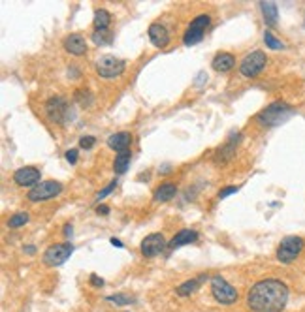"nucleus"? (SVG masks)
<instances>
[{
  "instance_id": "obj_1",
  "label": "nucleus",
  "mask_w": 305,
  "mask_h": 312,
  "mask_svg": "<svg viewBox=\"0 0 305 312\" xmlns=\"http://www.w3.org/2000/svg\"><path fill=\"white\" fill-rule=\"evenodd\" d=\"M288 301V288L275 279L260 280L249 290L247 305L254 312H283Z\"/></svg>"
},
{
  "instance_id": "obj_2",
  "label": "nucleus",
  "mask_w": 305,
  "mask_h": 312,
  "mask_svg": "<svg viewBox=\"0 0 305 312\" xmlns=\"http://www.w3.org/2000/svg\"><path fill=\"white\" fill-rule=\"evenodd\" d=\"M292 115H294V109H292L286 102H281V100H279V102L270 104L265 109H262V111L256 115V122L262 124V126L273 128V126H279V124L286 122Z\"/></svg>"
},
{
  "instance_id": "obj_3",
  "label": "nucleus",
  "mask_w": 305,
  "mask_h": 312,
  "mask_svg": "<svg viewBox=\"0 0 305 312\" xmlns=\"http://www.w3.org/2000/svg\"><path fill=\"white\" fill-rule=\"evenodd\" d=\"M70 109L72 107L68 104V100L62 98V96H53L46 102V113L49 120L55 124H66L68 120H72L73 113Z\"/></svg>"
},
{
  "instance_id": "obj_4",
  "label": "nucleus",
  "mask_w": 305,
  "mask_h": 312,
  "mask_svg": "<svg viewBox=\"0 0 305 312\" xmlns=\"http://www.w3.org/2000/svg\"><path fill=\"white\" fill-rule=\"evenodd\" d=\"M211 293L215 301H219L220 305H232L238 301V292L226 279L220 275H215L211 279Z\"/></svg>"
},
{
  "instance_id": "obj_5",
  "label": "nucleus",
  "mask_w": 305,
  "mask_h": 312,
  "mask_svg": "<svg viewBox=\"0 0 305 312\" xmlns=\"http://www.w3.org/2000/svg\"><path fill=\"white\" fill-rule=\"evenodd\" d=\"M125 68H126L125 60L117 59L113 55H104V57H100L96 60V72L104 79H115V77H119L121 73L125 72Z\"/></svg>"
},
{
  "instance_id": "obj_6",
  "label": "nucleus",
  "mask_w": 305,
  "mask_h": 312,
  "mask_svg": "<svg viewBox=\"0 0 305 312\" xmlns=\"http://www.w3.org/2000/svg\"><path fill=\"white\" fill-rule=\"evenodd\" d=\"M209 23H211V17L207 14H202L196 19L190 21V25H188V28L185 30V36H183V43L186 47H190L204 40V34H206V28L209 27Z\"/></svg>"
},
{
  "instance_id": "obj_7",
  "label": "nucleus",
  "mask_w": 305,
  "mask_h": 312,
  "mask_svg": "<svg viewBox=\"0 0 305 312\" xmlns=\"http://www.w3.org/2000/svg\"><path fill=\"white\" fill-rule=\"evenodd\" d=\"M303 248V239L296 237V235H288L281 241V245L277 248V259L281 263H292L294 259L298 258V254Z\"/></svg>"
},
{
  "instance_id": "obj_8",
  "label": "nucleus",
  "mask_w": 305,
  "mask_h": 312,
  "mask_svg": "<svg viewBox=\"0 0 305 312\" xmlns=\"http://www.w3.org/2000/svg\"><path fill=\"white\" fill-rule=\"evenodd\" d=\"M265 64H268L265 53H262V51H252V53H249L245 59L241 60L239 72H241L243 77H256L265 68Z\"/></svg>"
},
{
  "instance_id": "obj_9",
  "label": "nucleus",
  "mask_w": 305,
  "mask_h": 312,
  "mask_svg": "<svg viewBox=\"0 0 305 312\" xmlns=\"http://www.w3.org/2000/svg\"><path fill=\"white\" fill-rule=\"evenodd\" d=\"M73 254V245L72 243H59V245L49 246L44 252V263L49 267H59L66 261Z\"/></svg>"
},
{
  "instance_id": "obj_10",
  "label": "nucleus",
  "mask_w": 305,
  "mask_h": 312,
  "mask_svg": "<svg viewBox=\"0 0 305 312\" xmlns=\"http://www.w3.org/2000/svg\"><path fill=\"white\" fill-rule=\"evenodd\" d=\"M62 192V185L57 181H44L40 185H36L34 188H30L28 192V199L38 203V201H47V199H53L55 196H59Z\"/></svg>"
},
{
  "instance_id": "obj_11",
  "label": "nucleus",
  "mask_w": 305,
  "mask_h": 312,
  "mask_svg": "<svg viewBox=\"0 0 305 312\" xmlns=\"http://www.w3.org/2000/svg\"><path fill=\"white\" fill-rule=\"evenodd\" d=\"M166 245L168 243L162 233H151V235H147L145 239L141 241V254L145 258H155V256H159L166 248Z\"/></svg>"
},
{
  "instance_id": "obj_12",
  "label": "nucleus",
  "mask_w": 305,
  "mask_h": 312,
  "mask_svg": "<svg viewBox=\"0 0 305 312\" xmlns=\"http://www.w3.org/2000/svg\"><path fill=\"white\" fill-rule=\"evenodd\" d=\"M239 141H241V132H234L226 143L222 147L217 149V153H215V162L217 164H226L228 160L234 158V154H236V149H238Z\"/></svg>"
},
{
  "instance_id": "obj_13",
  "label": "nucleus",
  "mask_w": 305,
  "mask_h": 312,
  "mask_svg": "<svg viewBox=\"0 0 305 312\" xmlns=\"http://www.w3.org/2000/svg\"><path fill=\"white\" fill-rule=\"evenodd\" d=\"M40 169H36L32 166H25V167H19L17 171L14 173V181L17 183L19 186H36L40 183Z\"/></svg>"
},
{
  "instance_id": "obj_14",
  "label": "nucleus",
  "mask_w": 305,
  "mask_h": 312,
  "mask_svg": "<svg viewBox=\"0 0 305 312\" xmlns=\"http://www.w3.org/2000/svg\"><path fill=\"white\" fill-rule=\"evenodd\" d=\"M147 34H149V40H151L152 46L159 47V49H164L170 43V34H168L166 27L160 25V23H152Z\"/></svg>"
},
{
  "instance_id": "obj_15",
  "label": "nucleus",
  "mask_w": 305,
  "mask_h": 312,
  "mask_svg": "<svg viewBox=\"0 0 305 312\" xmlns=\"http://www.w3.org/2000/svg\"><path fill=\"white\" fill-rule=\"evenodd\" d=\"M64 49L73 57H81L87 53V40L81 34H70L64 38Z\"/></svg>"
},
{
  "instance_id": "obj_16",
  "label": "nucleus",
  "mask_w": 305,
  "mask_h": 312,
  "mask_svg": "<svg viewBox=\"0 0 305 312\" xmlns=\"http://www.w3.org/2000/svg\"><path fill=\"white\" fill-rule=\"evenodd\" d=\"M130 143H132V136L128 132H117V133H111V136L107 138V145L111 147L113 151H117V153L128 151Z\"/></svg>"
},
{
  "instance_id": "obj_17",
  "label": "nucleus",
  "mask_w": 305,
  "mask_h": 312,
  "mask_svg": "<svg viewBox=\"0 0 305 312\" xmlns=\"http://www.w3.org/2000/svg\"><path fill=\"white\" fill-rule=\"evenodd\" d=\"M206 280H207V275H200V277H196V279L186 280V282H183V284H179L177 288H175V293H177L179 297H188V295H193V293L196 292Z\"/></svg>"
},
{
  "instance_id": "obj_18",
  "label": "nucleus",
  "mask_w": 305,
  "mask_h": 312,
  "mask_svg": "<svg viewBox=\"0 0 305 312\" xmlns=\"http://www.w3.org/2000/svg\"><path fill=\"white\" fill-rule=\"evenodd\" d=\"M198 241V233L194 232V230H181L179 233H175V237H173L168 246L170 248H179V246H185V245H193Z\"/></svg>"
},
{
  "instance_id": "obj_19",
  "label": "nucleus",
  "mask_w": 305,
  "mask_h": 312,
  "mask_svg": "<svg viewBox=\"0 0 305 312\" xmlns=\"http://www.w3.org/2000/svg\"><path fill=\"white\" fill-rule=\"evenodd\" d=\"M175 194H177V185L168 181V183H162V185L155 190L152 199L159 201V203H164V201H170V199L175 198Z\"/></svg>"
},
{
  "instance_id": "obj_20",
  "label": "nucleus",
  "mask_w": 305,
  "mask_h": 312,
  "mask_svg": "<svg viewBox=\"0 0 305 312\" xmlns=\"http://www.w3.org/2000/svg\"><path fill=\"white\" fill-rule=\"evenodd\" d=\"M211 64H213V70H217V72H220V73H226L236 66V57L230 53H219L213 59Z\"/></svg>"
},
{
  "instance_id": "obj_21",
  "label": "nucleus",
  "mask_w": 305,
  "mask_h": 312,
  "mask_svg": "<svg viewBox=\"0 0 305 312\" xmlns=\"http://www.w3.org/2000/svg\"><path fill=\"white\" fill-rule=\"evenodd\" d=\"M260 10L264 15V23L268 27H275L279 19V10L275 2H260Z\"/></svg>"
},
{
  "instance_id": "obj_22",
  "label": "nucleus",
  "mask_w": 305,
  "mask_h": 312,
  "mask_svg": "<svg viewBox=\"0 0 305 312\" xmlns=\"http://www.w3.org/2000/svg\"><path fill=\"white\" fill-rule=\"evenodd\" d=\"M130 158H132V153H130V151H123V153H119L117 156H115L113 169H115L117 175H123V173L128 169V166H130Z\"/></svg>"
},
{
  "instance_id": "obj_23",
  "label": "nucleus",
  "mask_w": 305,
  "mask_h": 312,
  "mask_svg": "<svg viewBox=\"0 0 305 312\" xmlns=\"http://www.w3.org/2000/svg\"><path fill=\"white\" fill-rule=\"evenodd\" d=\"M93 23H94V28H96V30H107L109 23H111V14H109L107 10H104V8H100V10L94 12Z\"/></svg>"
},
{
  "instance_id": "obj_24",
  "label": "nucleus",
  "mask_w": 305,
  "mask_h": 312,
  "mask_svg": "<svg viewBox=\"0 0 305 312\" xmlns=\"http://www.w3.org/2000/svg\"><path fill=\"white\" fill-rule=\"evenodd\" d=\"M93 41L96 46H109L113 41V34L109 30H94Z\"/></svg>"
},
{
  "instance_id": "obj_25",
  "label": "nucleus",
  "mask_w": 305,
  "mask_h": 312,
  "mask_svg": "<svg viewBox=\"0 0 305 312\" xmlns=\"http://www.w3.org/2000/svg\"><path fill=\"white\" fill-rule=\"evenodd\" d=\"M264 41H265V46L270 47V49H273V51H281V49H285V43H283L281 40H277L270 30H265L264 32Z\"/></svg>"
},
{
  "instance_id": "obj_26",
  "label": "nucleus",
  "mask_w": 305,
  "mask_h": 312,
  "mask_svg": "<svg viewBox=\"0 0 305 312\" xmlns=\"http://www.w3.org/2000/svg\"><path fill=\"white\" fill-rule=\"evenodd\" d=\"M28 222V213H15V214H12V218L8 220V226L10 228H21V226H25Z\"/></svg>"
},
{
  "instance_id": "obj_27",
  "label": "nucleus",
  "mask_w": 305,
  "mask_h": 312,
  "mask_svg": "<svg viewBox=\"0 0 305 312\" xmlns=\"http://www.w3.org/2000/svg\"><path fill=\"white\" fill-rule=\"evenodd\" d=\"M106 301H109V303H115L117 306H125V305H130L134 299L128 297V295H125V293H115V295H107Z\"/></svg>"
},
{
  "instance_id": "obj_28",
  "label": "nucleus",
  "mask_w": 305,
  "mask_h": 312,
  "mask_svg": "<svg viewBox=\"0 0 305 312\" xmlns=\"http://www.w3.org/2000/svg\"><path fill=\"white\" fill-rule=\"evenodd\" d=\"M75 102H78L81 107H89L93 104V96H91L89 91H78V93H75Z\"/></svg>"
},
{
  "instance_id": "obj_29",
  "label": "nucleus",
  "mask_w": 305,
  "mask_h": 312,
  "mask_svg": "<svg viewBox=\"0 0 305 312\" xmlns=\"http://www.w3.org/2000/svg\"><path fill=\"white\" fill-rule=\"evenodd\" d=\"M115 186H117V179L111 181V183H109V185H107L106 188H102V190H100V192L96 194V199H104V198L107 196V194H111L113 190H115Z\"/></svg>"
},
{
  "instance_id": "obj_30",
  "label": "nucleus",
  "mask_w": 305,
  "mask_h": 312,
  "mask_svg": "<svg viewBox=\"0 0 305 312\" xmlns=\"http://www.w3.org/2000/svg\"><path fill=\"white\" fill-rule=\"evenodd\" d=\"M94 143H96V138H93V136H83V138L80 140L81 149H93Z\"/></svg>"
},
{
  "instance_id": "obj_31",
  "label": "nucleus",
  "mask_w": 305,
  "mask_h": 312,
  "mask_svg": "<svg viewBox=\"0 0 305 312\" xmlns=\"http://www.w3.org/2000/svg\"><path fill=\"white\" fill-rule=\"evenodd\" d=\"M238 190H239L238 186H228V188H222V190L219 192V199L226 198V196H230V194H236Z\"/></svg>"
},
{
  "instance_id": "obj_32",
  "label": "nucleus",
  "mask_w": 305,
  "mask_h": 312,
  "mask_svg": "<svg viewBox=\"0 0 305 312\" xmlns=\"http://www.w3.org/2000/svg\"><path fill=\"white\" fill-rule=\"evenodd\" d=\"M66 160L73 166V164L78 162V151H75V149H70V151H66Z\"/></svg>"
},
{
  "instance_id": "obj_33",
  "label": "nucleus",
  "mask_w": 305,
  "mask_h": 312,
  "mask_svg": "<svg viewBox=\"0 0 305 312\" xmlns=\"http://www.w3.org/2000/svg\"><path fill=\"white\" fill-rule=\"evenodd\" d=\"M204 83H207V73L206 72H200L198 75H196V81H194V85L202 86Z\"/></svg>"
},
{
  "instance_id": "obj_34",
  "label": "nucleus",
  "mask_w": 305,
  "mask_h": 312,
  "mask_svg": "<svg viewBox=\"0 0 305 312\" xmlns=\"http://www.w3.org/2000/svg\"><path fill=\"white\" fill-rule=\"evenodd\" d=\"M91 284H93L94 288H102V286H104V280L100 279V277H96V275H91Z\"/></svg>"
},
{
  "instance_id": "obj_35",
  "label": "nucleus",
  "mask_w": 305,
  "mask_h": 312,
  "mask_svg": "<svg viewBox=\"0 0 305 312\" xmlns=\"http://www.w3.org/2000/svg\"><path fill=\"white\" fill-rule=\"evenodd\" d=\"M96 211H98V214L106 216V214H109V207H107V205H98V209H96Z\"/></svg>"
},
{
  "instance_id": "obj_36",
  "label": "nucleus",
  "mask_w": 305,
  "mask_h": 312,
  "mask_svg": "<svg viewBox=\"0 0 305 312\" xmlns=\"http://www.w3.org/2000/svg\"><path fill=\"white\" fill-rule=\"evenodd\" d=\"M72 233H73L72 224H66V226H64V235H66V237H72Z\"/></svg>"
},
{
  "instance_id": "obj_37",
  "label": "nucleus",
  "mask_w": 305,
  "mask_h": 312,
  "mask_svg": "<svg viewBox=\"0 0 305 312\" xmlns=\"http://www.w3.org/2000/svg\"><path fill=\"white\" fill-rule=\"evenodd\" d=\"M111 245L117 246V248H125V245H123V243H121L119 239H115V237H111Z\"/></svg>"
},
{
  "instance_id": "obj_38",
  "label": "nucleus",
  "mask_w": 305,
  "mask_h": 312,
  "mask_svg": "<svg viewBox=\"0 0 305 312\" xmlns=\"http://www.w3.org/2000/svg\"><path fill=\"white\" fill-rule=\"evenodd\" d=\"M170 171H172V169H170V166H168V164H166V166H162V167L159 169L160 175H166V173H170Z\"/></svg>"
},
{
  "instance_id": "obj_39",
  "label": "nucleus",
  "mask_w": 305,
  "mask_h": 312,
  "mask_svg": "<svg viewBox=\"0 0 305 312\" xmlns=\"http://www.w3.org/2000/svg\"><path fill=\"white\" fill-rule=\"evenodd\" d=\"M25 252H27V254H34V252H36V246H27V248H25Z\"/></svg>"
}]
</instances>
